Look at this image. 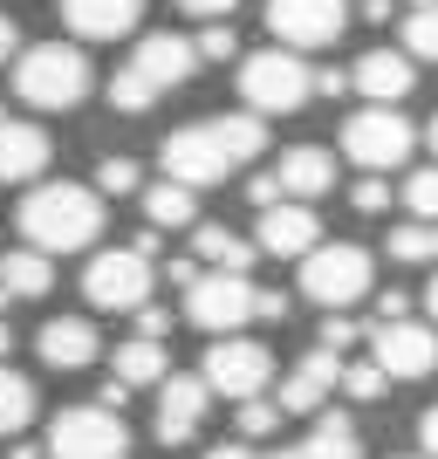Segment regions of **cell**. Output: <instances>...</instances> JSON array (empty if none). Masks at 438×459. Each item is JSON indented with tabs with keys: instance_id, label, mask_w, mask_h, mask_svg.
<instances>
[{
	"instance_id": "obj_2",
	"label": "cell",
	"mask_w": 438,
	"mask_h": 459,
	"mask_svg": "<svg viewBox=\"0 0 438 459\" xmlns=\"http://www.w3.org/2000/svg\"><path fill=\"white\" fill-rule=\"evenodd\" d=\"M90 56L69 48V41H41L28 56L14 62V96L28 110H76L82 96H90Z\"/></svg>"
},
{
	"instance_id": "obj_39",
	"label": "cell",
	"mask_w": 438,
	"mask_h": 459,
	"mask_svg": "<svg viewBox=\"0 0 438 459\" xmlns=\"http://www.w3.org/2000/svg\"><path fill=\"white\" fill-rule=\"evenodd\" d=\"M137 336H151V343H165V336H172V308L144 302V308H137Z\"/></svg>"
},
{
	"instance_id": "obj_36",
	"label": "cell",
	"mask_w": 438,
	"mask_h": 459,
	"mask_svg": "<svg viewBox=\"0 0 438 459\" xmlns=\"http://www.w3.org/2000/svg\"><path fill=\"white\" fill-rule=\"evenodd\" d=\"M356 343H363V323H349L343 308H322V350L343 357V350H356Z\"/></svg>"
},
{
	"instance_id": "obj_33",
	"label": "cell",
	"mask_w": 438,
	"mask_h": 459,
	"mask_svg": "<svg viewBox=\"0 0 438 459\" xmlns=\"http://www.w3.org/2000/svg\"><path fill=\"white\" fill-rule=\"evenodd\" d=\"M404 206H411V220H438V165L404 178Z\"/></svg>"
},
{
	"instance_id": "obj_34",
	"label": "cell",
	"mask_w": 438,
	"mask_h": 459,
	"mask_svg": "<svg viewBox=\"0 0 438 459\" xmlns=\"http://www.w3.org/2000/svg\"><path fill=\"white\" fill-rule=\"evenodd\" d=\"M110 103H116L124 117H144V110L158 103V90H144V82H137L131 69H116V76H110Z\"/></svg>"
},
{
	"instance_id": "obj_19",
	"label": "cell",
	"mask_w": 438,
	"mask_h": 459,
	"mask_svg": "<svg viewBox=\"0 0 438 459\" xmlns=\"http://www.w3.org/2000/svg\"><path fill=\"white\" fill-rule=\"evenodd\" d=\"M48 158H56V144H48V131L41 124H0V186H28V178L48 172Z\"/></svg>"
},
{
	"instance_id": "obj_47",
	"label": "cell",
	"mask_w": 438,
	"mask_h": 459,
	"mask_svg": "<svg viewBox=\"0 0 438 459\" xmlns=\"http://www.w3.org/2000/svg\"><path fill=\"white\" fill-rule=\"evenodd\" d=\"M14 48H21V35H14V21H7V14H0V62H7V56H14Z\"/></svg>"
},
{
	"instance_id": "obj_23",
	"label": "cell",
	"mask_w": 438,
	"mask_h": 459,
	"mask_svg": "<svg viewBox=\"0 0 438 459\" xmlns=\"http://www.w3.org/2000/svg\"><path fill=\"white\" fill-rule=\"evenodd\" d=\"M267 459H363V432L343 411H322L302 446H281V453H267Z\"/></svg>"
},
{
	"instance_id": "obj_3",
	"label": "cell",
	"mask_w": 438,
	"mask_h": 459,
	"mask_svg": "<svg viewBox=\"0 0 438 459\" xmlns=\"http://www.w3.org/2000/svg\"><path fill=\"white\" fill-rule=\"evenodd\" d=\"M308 96H315V69L295 48H253L240 62V103L253 117H295Z\"/></svg>"
},
{
	"instance_id": "obj_35",
	"label": "cell",
	"mask_w": 438,
	"mask_h": 459,
	"mask_svg": "<svg viewBox=\"0 0 438 459\" xmlns=\"http://www.w3.org/2000/svg\"><path fill=\"white\" fill-rule=\"evenodd\" d=\"M192 48H199V62H233V48H240V35H233L227 21H206Z\"/></svg>"
},
{
	"instance_id": "obj_4",
	"label": "cell",
	"mask_w": 438,
	"mask_h": 459,
	"mask_svg": "<svg viewBox=\"0 0 438 459\" xmlns=\"http://www.w3.org/2000/svg\"><path fill=\"white\" fill-rule=\"evenodd\" d=\"M370 281H377V268H370V247H356V240H322V247L302 254V295L322 308L363 302Z\"/></svg>"
},
{
	"instance_id": "obj_38",
	"label": "cell",
	"mask_w": 438,
	"mask_h": 459,
	"mask_svg": "<svg viewBox=\"0 0 438 459\" xmlns=\"http://www.w3.org/2000/svg\"><path fill=\"white\" fill-rule=\"evenodd\" d=\"M349 206H356V212H383V206H391V186H383V172H363L356 192H349Z\"/></svg>"
},
{
	"instance_id": "obj_46",
	"label": "cell",
	"mask_w": 438,
	"mask_h": 459,
	"mask_svg": "<svg viewBox=\"0 0 438 459\" xmlns=\"http://www.w3.org/2000/svg\"><path fill=\"white\" fill-rule=\"evenodd\" d=\"M206 459H261V453H253V446L247 439H227V446H212V453Z\"/></svg>"
},
{
	"instance_id": "obj_49",
	"label": "cell",
	"mask_w": 438,
	"mask_h": 459,
	"mask_svg": "<svg viewBox=\"0 0 438 459\" xmlns=\"http://www.w3.org/2000/svg\"><path fill=\"white\" fill-rule=\"evenodd\" d=\"M425 308H432V323H438V274H432V288H425Z\"/></svg>"
},
{
	"instance_id": "obj_14",
	"label": "cell",
	"mask_w": 438,
	"mask_h": 459,
	"mask_svg": "<svg viewBox=\"0 0 438 459\" xmlns=\"http://www.w3.org/2000/svg\"><path fill=\"white\" fill-rule=\"evenodd\" d=\"M253 247H261V254H281V261H302L308 247H322V220L308 212V199H281V206L261 212Z\"/></svg>"
},
{
	"instance_id": "obj_32",
	"label": "cell",
	"mask_w": 438,
	"mask_h": 459,
	"mask_svg": "<svg viewBox=\"0 0 438 459\" xmlns=\"http://www.w3.org/2000/svg\"><path fill=\"white\" fill-rule=\"evenodd\" d=\"M288 419V411H281V404H274V398H247V404H240V411H233V425H240V439H267V432H274V425H281Z\"/></svg>"
},
{
	"instance_id": "obj_54",
	"label": "cell",
	"mask_w": 438,
	"mask_h": 459,
	"mask_svg": "<svg viewBox=\"0 0 438 459\" xmlns=\"http://www.w3.org/2000/svg\"><path fill=\"white\" fill-rule=\"evenodd\" d=\"M0 124H7V110H0Z\"/></svg>"
},
{
	"instance_id": "obj_30",
	"label": "cell",
	"mask_w": 438,
	"mask_h": 459,
	"mask_svg": "<svg viewBox=\"0 0 438 459\" xmlns=\"http://www.w3.org/2000/svg\"><path fill=\"white\" fill-rule=\"evenodd\" d=\"M404 56L438 62V7H411V21H404Z\"/></svg>"
},
{
	"instance_id": "obj_12",
	"label": "cell",
	"mask_w": 438,
	"mask_h": 459,
	"mask_svg": "<svg viewBox=\"0 0 438 459\" xmlns=\"http://www.w3.org/2000/svg\"><path fill=\"white\" fill-rule=\"evenodd\" d=\"M349 28V0H267V35L281 48H329Z\"/></svg>"
},
{
	"instance_id": "obj_50",
	"label": "cell",
	"mask_w": 438,
	"mask_h": 459,
	"mask_svg": "<svg viewBox=\"0 0 438 459\" xmlns=\"http://www.w3.org/2000/svg\"><path fill=\"white\" fill-rule=\"evenodd\" d=\"M425 144H432V158H438V117H432V131H425Z\"/></svg>"
},
{
	"instance_id": "obj_55",
	"label": "cell",
	"mask_w": 438,
	"mask_h": 459,
	"mask_svg": "<svg viewBox=\"0 0 438 459\" xmlns=\"http://www.w3.org/2000/svg\"><path fill=\"white\" fill-rule=\"evenodd\" d=\"M363 7H370V0H363Z\"/></svg>"
},
{
	"instance_id": "obj_26",
	"label": "cell",
	"mask_w": 438,
	"mask_h": 459,
	"mask_svg": "<svg viewBox=\"0 0 438 459\" xmlns=\"http://www.w3.org/2000/svg\"><path fill=\"white\" fill-rule=\"evenodd\" d=\"M192 212H199V192L178 186V178H165V186L144 192V220H151L158 233H172V227H192Z\"/></svg>"
},
{
	"instance_id": "obj_52",
	"label": "cell",
	"mask_w": 438,
	"mask_h": 459,
	"mask_svg": "<svg viewBox=\"0 0 438 459\" xmlns=\"http://www.w3.org/2000/svg\"><path fill=\"white\" fill-rule=\"evenodd\" d=\"M411 7H438V0H411Z\"/></svg>"
},
{
	"instance_id": "obj_20",
	"label": "cell",
	"mask_w": 438,
	"mask_h": 459,
	"mask_svg": "<svg viewBox=\"0 0 438 459\" xmlns=\"http://www.w3.org/2000/svg\"><path fill=\"white\" fill-rule=\"evenodd\" d=\"M62 21L82 41H116L144 21V0H62Z\"/></svg>"
},
{
	"instance_id": "obj_53",
	"label": "cell",
	"mask_w": 438,
	"mask_h": 459,
	"mask_svg": "<svg viewBox=\"0 0 438 459\" xmlns=\"http://www.w3.org/2000/svg\"><path fill=\"white\" fill-rule=\"evenodd\" d=\"M398 459H425V453H398Z\"/></svg>"
},
{
	"instance_id": "obj_21",
	"label": "cell",
	"mask_w": 438,
	"mask_h": 459,
	"mask_svg": "<svg viewBox=\"0 0 438 459\" xmlns=\"http://www.w3.org/2000/svg\"><path fill=\"white\" fill-rule=\"evenodd\" d=\"M48 288H56V254L28 247V240L0 254V295H7V302H41Z\"/></svg>"
},
{
	"instance_id": "obj_41",
	"label": "cell",
	"mask_w": 438,
	"mask_h": 459,
	"mask_svg": "<svg viewBox=\"0 0 438 459\" xmlns=\"http://www.w3.org/2000/svg\"><path fill=\"white\" fill-rule=\"evenodd\" d=\"M404 316H411V295H404V288H383L377 295V323H404Z\"/></svg>"
},
{
	"instance_id": "obj_43",
	"label": "cell",
	"mask_w": 438,
	"mask_h": 459,
	"mask_svg": "<svg viewBox=\"0 0 438 459\" xmlns=\"http://www.w3.org/2000/svg\"><path fill=\"white\" fill-rule=\"evenodd\" d=\"M288 316V295L281 288H261V302H253V323H281Z\"/></svg>"
},
{
	"instance_id": "obj_51",
	"label": "cell",
	"mask_w": 438,
	"mask_h": 459,
	"mask_svg": "<svg viewBox=\"0 0 438 459\" xmlns=\"http://www.w3.org/2000/svg\"><path fill=\"white\" fill-rule=\"evenodd\" d=\"M7 343H14V329H7V323H0V357H7Z\"/></svg>"
},
{
	"instance_id": "obj_13",
	"label": "cell",
	"mask_w": 438,
	"mask_h": 459,
	"mask_svg": "<svg viewBox=\"0 0 438 459\" xmlns=\"http://www.w3.org/2000/svg\"><path fill=\"white\" fill-rule=\"evenodd\" d=\"M124 69H131L144 90L165 96V90H178V82L199 69V48H192L185 35H144V41L131 48V62H124Z\"/></svg>"
},
{
	"instance_id": "obj_48",
	"label": "cell",
	"mask_w": 438,
	"mask_h": 459,
	"mask_svg": "<svg viewBox=\"0 0 438 459\" xmlns=\"http://www.w3.org/2000/svg\"><path fill=\"white\" fill-rule=\"evenodd\" d=\"M7 459H48V446H14Z\"/></svg>"
},
{
	"instance_id": "obj_37",
	"label": "cell",
	"mask_w": 438,
	"mask_h": 459,
	"mask_svg": "<svg viewBox=\"0 0 438 459\" xmlns=\"http://www.w3.org/2000/svg\"><path fill=\"white\" fill-rule=\"evenodd\" d=\"M96 192H137V158H103L96 165Z\"/></svg>"
},
{
	"instance_id": "obj_44",
	"label": "cell",
	"mask_w": 438,
	"mask_h": 459,
	"mask_svg": "<svg viewBox=\"0 0 438 459\" xmlns=\"http://www.w3.org/2000/svg\"><path fill=\"white\" fill-rule=\"evenodd\" d=\"M349 90V69H315V96H343Z\"/></svg>"
},
{
	"instance_id": "obj_6",
	"label": "cell",
	"mask_w": 438,
	"mask_h": 459,
	"mask_svg": "<svg viewBox=\"0 0 438 459\" xmlns=\"http://www.w3.org/2000/svg\"><path fill=\"white\" fill-rule=\"evenodd\" d=\"M48 459H131V432L110 404H69L48 425Z\"/></svg>"
},
{
	"instance_id": "obj_17",
	"label": "cell",
	"mask_w": 438,
	"mask_h": 459,
	"mask_svg": "<svg viewBox=\"0 0 438 459\" xmlns=\"http://www.w3.org/2000/svg\"><path fill=\"white\" fill-rule=\"evenodd\" d=\"M329 391H343V357L336 350H308L302 364L281 377V411H322L329 404Z\"/></svg>"
},
{
	"instance_id": "obj_45",
	"label": "cell",
	"mask_w": 438,
	"mask_h": 459,
	"mask_svg": "<svg viewBox=\"0 0 438 459\" xmlns=\"http://www.w3.org/2000/svg\"><path fill=\"white\" fill-rule=\"evenodd\" d=\"M418 439H425V459H438V404L418 419Z\"/></svg>"
},
{
	"instance_id": "obj_16",
	"label": "cell",
	"mask_w": 438,
	"mask_h": 459,
	"mask_svg": "<svg viewBox=\"0 0 438 459\" xmlns=\"http://www.w3.org/2000/svg\"><path fill=\"white\" fill-rule=\"evenodd\" d=\"M411 82H418V69H411L404 48H363L356 69H349V90H356L363 103H404Z\"/></svg>"
},
{
	"instance_id": "obj_8",
	"label": "cell",
	"mask_w": 438,
	"mask_h": 459,
	"mask_svg": "<svg viewBox=\"0 0 438 459\" xmlns=\"http://www.w3.org/2000/svg\"><path fill=\"white\" fill-rule=\"evenodd\" d=\"M253 302H261V288L247 281V274H219L206 268L199 281L185 288V323L206 329V336H233V329L253 323Z\"/></svg>"
},
{
	"instance_id": "obj_31",
	"label": "cell",
	"mask_w": 438,
	"mask_h": 459,
	"mask_svg": "<svg viewBox=\"0 0 438 459\" xmlns=\"http://www.w3.org/2000/svg\"><path fill=\"white\" fill-rule=\"evenodd\" d=\"M383 364L377 357H363V364H343V398H356V404H377L383 398Z\"/></svg>"
},
{
	"instance_id": "obj_7",
	"label": "cell",
	"mask_w": 438,
	"mask_h": 459,
	"mask_svg": "<svg viewBox=\"0 0 438 459\" xmlns=\"http://www.w3.org/2000/svg\"><path fill=\"white\" fill-rule=\"evenodd\" d=\"M151 281H158L151 254H137V247H110L82 268V295L96 308H110V316H137V308L151 302Z\"/></svg>"
},
{
	"instance_id": "obj_42",
	"label": "cell",
	"mask_w": 438,
	"mask_h": 459,
	"mask_svg": "<svg viewBox=\"0 0 438 459\" xmlns=\"http://www.w3.org/2000/svg\"><path fill=\"white\" fill-rule=\"evenodd\" d=\"M178 7H185L192 21H227L233 7H240V0H178Z\"/></svg>"
},
{
	"instance_id": "obj_18",
	"label": "cell",
	"mask_w": 438,
	"mask_h": 459,
	"mask_svg": "<svg viewBox=\"0 0 438 459\" xmlns=\"http://www.w3.org/2000/svg\"><path fill=\"white\" fill-rule=\"evenodd\" d=\"M35 350H41L48 370H90L96 357H103V336H96V323H82V316H56V323H41Z\"/></svg>"
},
{
	"instance_id": "obj_10",
	"label": "cell",
	"mask_w": 438,
	"mask_h": 459,
	"mask_svg": "<svg viewBox=\"0 0 438 459\" xmlns=\"http://www.w3.org/2000/svg\"><path fill=\"white\" fill-rule=\"evenodd\" d=\"M165 178H178V186H219V178L233 172V152L227 137H219V124H178L172 137H165Z\"/></svg>"
},
{
	"instance_id": "obj_5",
	"label": "cell",
	"mask_w": 438,
	"mask_h": 459,
	"mask_svg": "<svg viewBox=\"0 0 438 459\" xmlns=\"http://www.w3.org/2000/svg\"><path fill=\"white\" fill-rule=\"evenodd\" d=\"M411 144H418V131H411V117L398 103H363L343 124V158H356L363 172H398L411 158Z\"/></svg>"
},
{
	"instance_id": "obj_28",
	"label": "cell",
	"mask_w": 438,
	"mask_h": 459,
	"mask_svg": "<svg viewBox=\"0 0 438 459\" xmlns=\"http://www.w3.org/2000/svg\"><path fill=\"white\" fill-rule=\"evenodd\" d=\"M212 124H219V137H227L233 165H247V158H261V152H267V117L233 110V117H212Z\"/></svg>"
},
{
	"instance_id": "obj_22",
	"label": "cell",
	"mask_w": 438,
	"mask_h": 459,
	"mask_svg": "<svg viewBox=\"0 0 438 459\" xmlns=\"http://www.w3.org/2000/svg\"><path fill=\"white\" fill-rule=\"evenodd\" d=\"M274 178H281L288 199H322V192L336 186V158H329L322 144H295V152H281Z\"/></svg>"
},
{
	"instance_id": "obj_1",
	"label": "cell",
	"mask_w": 438,
	"mask_h": 459,
	"mask_svg": "<svg viewBox=\"0 0 438 459\" xmlns=\"http://www.w3.org/2000/svg\"><path fill=\"white\" fill-rule=\"evenodd\" d=\"M14 227L28 247L41 254H76L103 233V192L76 186V178H56V186H35L28 199L14 206Z\"/></svg>"
},
{
	"instance_id": "obj_25",
	"label": "cell",
	"mask_w": 438,
	"mask_h": 459,
	"mask_svg": "<svg viewBox=\"0 0 438 459\" xmlns=\"http://www.w3.org/2000/svg\"><path fill=\"white\" fill-rule=\"evenodd\" d=\"M116 384L124 391H144V384H165L172 377V364H165V343H151V336H131V343H116Z\"/></svg>"
},
{
	"instance_id": "obj_40",
	"label": "cell",
	"mask_w": 438,
	"mask_h": 459,
	"mask_svg": "<svg viewBox=\"0 0 438 459\" xmlns=\"http://www.w3.org/2000/svg\"><path fill=\"white\" fill-rule=\"evenodd\" d=\"M247 199H253V206H281V199H288V192H281V178H274V172H261V178H247Z\"/></svg>"
},
{
	"instance_id": "obj_9",
	"label": "cell",
	"mask_w": 438,
	"mask_h": 459,
	"mask_svg": "<svg viewBox=\"0 0 438 459\" xmlns=\"http://www.w3.org/2000/svg\"><path fill=\"white\" fill-rule=\"evenodd\" d=\"M199 377L212 384V398H233L247 404L267 391V377H274V357H267V343H247V336H212L206 364H199Z\"/></svg>"
},
{
	"instance_id": "obj_15",
	"label": "cell",
	"mask_w": 438,
	"mask_h": 459,
	"mask_svg": "<svg viewBox=\"0 0 438 459\" xmlns=\"http://www.w3.org/2000/svg\"><path fill=\"white\" fill-rule=\"evenodd\" d=\"M206 404H212L206 377H165L158 384V446H185L206 419Z\"/></svg>"
},
{
	"instance_id": "obj_29",
	"label": "cell",
	"mask_w": 438,
	"mask_h": 459,
	"mask_svg": "<svg viewBox=\"0 0 438 459\" xmlns=\"http://www.w3.org/2000/svg\"><path fill=\"white\" fill-rule=\"evenodd\" d=\"M391 261H432L438 268V220H404V227H391Z\"/></svg>"
},
{
	"instance_id": "obj_11",
	"label": "cell",
	"mask_w": 438,
	"mask_h": 459,
	"mask_svg": "<svg viewBox=\"0 0 438 459\" xmlns=\"http://www.w3.org/2000/svg\"><path fill=\"white\" fill-rule=\"evenodd\" d=\"M370 357L383 364L391 384H418L438 370V323H377L370 329Z\"/></svg>"
},
{
	"instance_id": "obj_24",
	"label": "cell",
	"mask_w": 438,
	"mask_h": 459,
	"mask_svg": "<svg viewBox=\"0 0 438 459\" xmlns=\"http://www.w3.org/2000/svg\"><path fill=\"white\" fill-rule=\"evenodd\" d=\"M253 240H240V233L233 227H199L192 233V261H199V268H219V274H247L253 268Z\"/></svg>"
},
{
	"instance_id": "obj_27",
	"label": "cell",
	"mask_w": 438,
	"mask_h": 459,
	"mask_svg": "<svg viewBox=\"0 0 438 459\" xmlns=\"http://www.w3.org/2000/svg\"><path fill=\"white\" fill-rule=\"evenodd\" d=\"M41 411V398H35V384L21 377V370H7L0 364V439H14V432H28V419Z\"/></svg>"
}]
</instances>
